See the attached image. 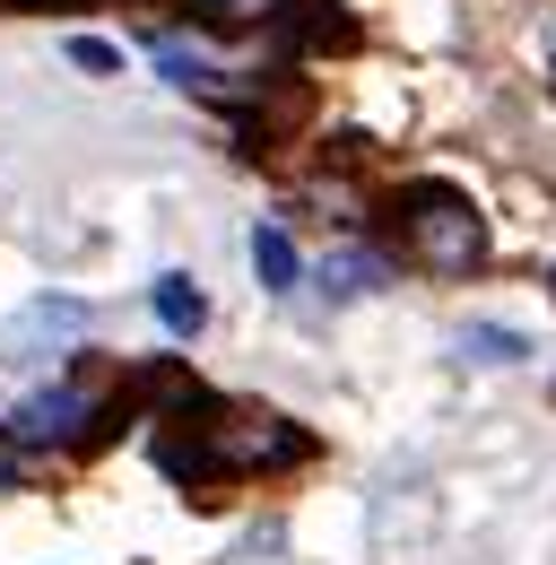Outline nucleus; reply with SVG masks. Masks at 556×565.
I'll use <instances>...</instances> for the list:
<instances>
[{
  "instance_id": "obj_5",
  "label": "nucleus",
  "mask_w": 556,
  "mask_h": 565,
  "mask_svg": "<svg viewBox=\"0 0 556 565\" xmlns=\"http://www.w3.org/2000/svg\"><path fill=\"white\" fill-rule=\"evenodd\" d=\"M148 305H157V322H165L174 340H192V331L209 322V305H201V287H192V279H157V287H148Z\"/></svg>"
},
{
  "instance_id": "obj_1",
  "label": "nucleus",
  "mask_w": 556,
  "mask_h": 565,
  "mask_svg": "<svg viewBox=\"0 0 556 565\" xmlns=\"http://www.w3.org/2000/svg\"><path fill=\"white\" fill-rule=\"evenodd\" d=\"M400 244H409V262H426V270H479L487 262V217L452 183H417V192H400Z\"/></svg>"
},
{
  "instance_id": "obj_8",
  "label": "nucleus",
  "mask_w": 556,
  "mask_h": 565,
  "mask_svg": "<svg viewBox=\"0 0 556 565\" xmlns=\"http://www.w3.org/2000/svg\"><path fill=\"white\" fill-rule=\"evenodd\" d=\"M70 71H87V78H114V71H122V53H114L105 35H70Z\"/></svg>"
},
{
  "instance_id": "obj_4",
  "label": "nucleus",
  "mask_w": 556,
  "mask_h": 565,
  "mask_svg": "<svg viewBox=\"0 0 556 565\" xmlns=\"http://www.w3.org/2000/svg\"><path fill=\"white\" fill-rule=\"evenodd\" d=\"M253 270H261V287H270V296H287V287L304 279V262H296L287 226H253Z\"/></svg>"
},
{
  "instance_id": "obj_2",
  "label": "nucleus",
  "mask_w": 556,
  "mask_h": 565,
  "mask_svg": "<svg viewBox=\"0 0 556 565\" xmlns=\"http://www.w3.org/2000/svg\"><path fill=\"white\" fill-rule=\"evenodd\" d=\"M87 418H96V409H87V392L53 383V392H35L26 409H9V435H18V444H78Z\"/></svg>"
},
{
  "instance_id": "obj_3",
  "label": "nucleus",
  "mask_w": 556,
  "mask_h": 565,
  "mask_svg": "<svg viewBox=\"0 0 556 565\" xmlns=\"http://www.w3.org/2000/svg\"><path fill=\"white\" fill-rule=\"evenodd\" d=\"M78 331H87V305H78V296H35V305L0 331V349L9 356H44V340H78Z\"/></svg>"
},
{
  "instance_id": "obj_7",
  "label": "nucleus",
  "mask_w": 556,
  "mask_h": 565,
  "mask_svg": "<svg viewBox=\"0 0 556 565\" xmlns=\"http://www.w3.org/2000/svg\"><path fill=\"white\" fill-rule=\"evenodd\" d=\"M461 349L479 356V365H522L531 340H522V331H495V322H470V331H461Z\"/></svg>"
},
{
  "instance_id": "obj_6",
  "label": "nucleus",
  "mask_w": 556,
  "mask_h": 565,
  "mask_svg": "<svg viewBox=\"0 0 556 565\" xmlns=\"http://www.w3.org/2000/svg\"><path fill=\"white\" fill-rule=\"evenodd\" d=\"M322 287H331V296H365V287H383V253H356V244H340V253L322 262Z\"/></svg>"
},
{
  "instance_id": "obj_9",
  "label": "nucleus",
  "mask_w": 556,
  "mask_h": 565,
  "mask_svg": "<svg viewBox=\"0 0 556 565\" xmlns=\"http://www.w3.org/2000/svg\"><path fill=\"white\" fill-rule=\"evenodd\" d=\"M26 9H44V0H26Z\"/></svg>"
}]
</instances>
